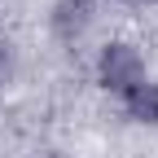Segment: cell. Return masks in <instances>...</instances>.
<instances>
[{"label": "cell", "mask_w": 158, "mask_h": 158, "mask_svg": "<svg viewBox=\"0 0 158 158\" xmlns=\"http://www.w3.org/2000/svg\"><path fill=\"white\" fill-rule=\"evenodd\" d=\"M88 22H92V0H57V9H53V31H57V40L84 35Z\"/></svg>", "instance_id": "obj_2"}, {"label": "cell", "mask_w": 158, "mask_h": 158, "mask_svg": "<svg viewBox=\"0 0 158 158\" xmlns=\"http://www.w3.org/2000/svg\"><path fill=\"white\" fill-rule=\"evenodd\" d=\"M97 79H101L110 92H118V97H123L127 88H136L141 79H149V75H145V57H141V48H136V44H123V40L106 44L101 57H97Z\"/></svg>", "instance_id": "obj_1"}, {"label": "cell", "mask_w": 158, "mask_h": 158, "mask_svg": "<svg viewBox=\"0 0 158 158\" xmlns=\"http://www.w3.org/2000/svg\"><path fill=\"white\" fill-rule=\"evenodd\" d=\"M0 70H5V48H0Z\"/></svg>", "instance_id": "obj_4"}, {"label": "cell", "mask_w": 158, "mask_h": 158, "mask_svg": "<svg viewBox=\"0 0 158 158\" xmlns=\"http://www.w3.org/2000/svg\"><path fill=\"white\" fill-rule=\"evenodd\" d=\"M132 5H149V0H132Z\"/></svg>", "instance_id": "obj_5"}, {"label": "cell", "mask_w": 158, "mask_h": 158, "mask_svg": "<svg viewBox=\"0 0 158 158\" xmlns=\"http://www.w3.org/2000/svg\"><path fill=\"white\" fill-rule=\"evenodd\" d=\"M123 110H127V118H136V123H158V84L154 79H141L136 88H127L123 92Z\"/></svg>", "instance_id": "obj_3"}]
</instances>
